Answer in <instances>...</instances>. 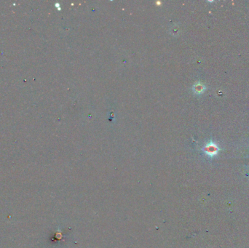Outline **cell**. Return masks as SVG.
Segmentation results:
<instances>
[{
    "mask_svg": "<svg viewBox=\"0 0 249 248\" xmlns=\"http://www.w3.org/2000/svg\"><path fill=\"white\" fill-rule=\"evenodd\" d=\"M203 151L209 157H213V156H216L218 154L219 149H218L216 144L211 142L204 147Z\"/></svg>",
    "mask_w": 249,
    "mask_h": 248,
    "instance_id": "cell-1",
    "label": "cell"
},
{
    "mask_svg": "<svg viewBox=\"0 0 249 248\" xmlns=\"http://www.w3.org/2000/svg\"><path fill=\"white\" fill-rule=\"evenodd\" d=\"M205 89H206L205 86L200 82L195 83V84H194V86H193V90H194V93H197V94H200V93H202L205 90Z\"/></svg>",
    "mask_w": 249,
    "mask_h": 248,
    "instance_id": "cell-2",
    "label": "cell"
}]
</instances>
